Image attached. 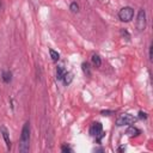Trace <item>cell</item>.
Here are the masks:
<instances>
[{"label":"cell","mask_w":153,"mask_h":153,"mask_svg":"<svg viewBox=\"0 0 153 153\" xmlns=\"http://www.w3.org/2000/svg\"><path fill=\"white\" fill-rule=\"evenodd\" d=\"M122 151H126V147H124V146H121V147H118V152H122Z\"/></svg>","instance_id":"obj_21"},{"label":"cell","mask_w":153,"mask_h":153,"mask_svg":"<svg viewBox=\"0 0 153 153\" xmlns=\"http://www.w3.org/2000/svg\"><path fill=\"white\" fill-rule=\"evenodd\" d=\"M133 17H134V8L130 6H124L118 11V18L121 22L128 23L133 19Z\"/></svg>","instance_id":"obj_3"},{"label":"cell","mask_w":153,"mask_h":153,"mask_svg":"<svg viewBox=\"0 0 153 153\" xmlns=\"http://www.w3.org/2000/svg\"><path fill=\"white\" fill-rule=\"evenodd\" d=\"M126 134H127L128 136H130V137H134V136H139V135L141 134V130H140L139 128H136V127H134V126L130 124V126L127 128Z\"/></svg>","instance_id":"obj_7"},{"label":"cell","mask_w":153,"mask_h":153,"mask_svg":"<svg viewBox=\"0 0 153 153\" xmlns=\"http://www.w3.org/2000/svg\"><path fill=\"white\" fill-rule=\"evenodd\" d=\"M30 149V122L26 121L22 128L20 141H19V151L22 153H26Z\"/></svg>","instance_id":"obj_1"},{"label":"cell","mask_w":153,"mask_h":153,"mask_svg":"<svg viewBox=\"0 0 153 153\" xmlns=\"http://www.w3.org/2000/svg\"><path fill=\"white\" fill-rule=\"evenodd\" d=\"M81 68H82V72H84L85 75H87V76L91 75V67H90L88 62H82L81 63Z\"/></svg>","instance_id":"obj_12"},{"label":"cell","mask_w":153,"mask_h":153,"mask_svg":"<svg viewBox=\"0 0 153 153\" xmlns=\"http://www.w3.org/2000/svg\"><path fill=\"white\" fill-rule=\"evenodd\" d=\"M91 61H92L93 66H96V67H100L102 66V59H100V56L98 54H93L92 57H91Z\"/></svg>","instance_id":"obj_11"},{"label":"cell","mask_w":153,"mask_h":153,"mask_svg":"<svg viewBox=\"0 0 153 153\" xmlns=\"http://www.w3.org/2000/svg\"><path fill=\"white\" fill-rule=\"evenodd\" d=\"M121 36L123 38H126L127 41H130V35H129V32L126 29H121Z\"/></svg>","instance_id":"obj_15"},{"label":"cell","mask_w":153,"mask_h":153,"mask_svg":"<svg viewBox=\"0 0 153 153\" xmlns=\"http://www.w3.org/2000/svg\"><path fill=\"white\" fill-rule=\"evenodd\" d=\"M49 54H50V57H51L53 62H57L60 60V54L57 51H55L54 49H49Z\"/></svg>","instance_id":"obj_13"},{"label":"cell","mask_w":153,"mask_h":153,"mask_svg":"<svg viewBox=\"0 0 153 153\" xmlns=\"http://www.w3.org/2000/svg\"><path fill=\"white\" fill-rule=\"evenodd\" d=\"M146 11L143 8H140L139 10V13H137V19H136V29L139 31H143L146 29Z\"/></svg>","instance_id":"obj_5"},{"label":"cell","mask_w":153,"mask_h":153,"mask_svg":"<svg viewBox=\"0 0 153 153\" xmlns=\"http://www.w3.org/2000/svg\"><path fill=\"white\" fill-rule=\"evenodd\" d=\"M0 133L5 140V143H6V147L7 149L10 151L11 147H12V142H11V139H10V133H8V129L5 127V126H0Z\"/></svg>","instance_id":"obj_6"},{"label":"cell","mask_w":153,"mask_h":153,"mask_svg":"<svg viewBox=\"0 0 153 153\" xmlns=\"http://www.w3.org/2000/svg\"><path fill=\"white\" fill-rule=\"evenodd\" d=\"M61 151H62L63 153H67V152L71 153V152H73V149H72L68 145H62V146H61Z\"/></svg>","instance_id":"obj_16"},{"label":"cell","mask_w":153,"mask_h":153,"mask_svg":"<svg viewBox=\"0 0 153 153\" xmlns=\"http://www.w3.org/2000/svg\"><path fill=\"white\" fill-rule=\"evenodd\" d=\"M90 135L96 137V140L98 142H100L102 137L104 136V131H103V126L100 122H93L90 127Z\"/></svg>","instance_id":"obj_2"},{"label":"cell","mask_w":153,"mask_h":153,"mask_svg":"<svg viewBox=\"0 0 153 153\" xmlns=\"http://www.w3.org/2000/svg\"><path fill=\"white\" fill-rule=\"evenodd\" d=\"M104 151V148H102V147H99V148H94V152H103Z\"/></svg>","instance_id":"obj_20"},{"label":"cell","mask_w":153,"mask_h":153,"mask_svg":"<svg viewBox=\"0 0 153 153\" xmlns=\"http://www.w3.org/2000/svg\"><path fill=\"white\" fill-rule=\"evenodd\" d=\"M100 114H102V115H104V116H110V115H112V114H114V111H111V110H102V111H100Z\"/></svg>","instance_id":"obj_18"},{"label":"cell","mask_w":153,"mask_h":153,"mask_svg":"<svg viewBox=\"0 0 153 153\" xmlns=\"http://www.w3.org/2000/svg\"><path fill=\"white\" fill-rule=\"evenodd\" d=\"M136 120H137V118H136L135 116L130 115V114H122V115H120V116L117 117V120H116V126H117V127L130 126V124L135 123Z\"/></svg>","instance_id":"obj_4"},{"label":"cell","mask_w":153,"mask_h":153,"mask_svg":"<svg viewBox=\"0 0 153 153\" xmlns=\"http://www.w3.org/2000/svg\"><path fill=\"white\" fill-rule=\"evenodd\" d=\"M139 118L141 120H147V114L145 111H139Z\"/></svg>","instance_id":"obj_19"},{"label":"cell","mask_w":153,"mask_h":153,"mask_svg":"<svg viewBox=\"0 0 153 153\" xmlns=\"http://www.w3.org/2000/svg\"><path fill=\"white\" fill-rule=\"evenodd\" d=\"M72 80H73V73H72V72H66L65 75H63V78H62L63 84H65L66 86H68V85L72 82Z\"/></svg>","instance_id":"obj_10"},{"label":"cell","mask_w":153,"mask_h":153,"mask_svg":"<svg viewBox=\"0 0 153 153\" xmlns=\"http://www.w3.org/2000/svg\"><path fill=\"white\" fill-rule=\"evenodd\" d=\"M66 72L67 71H66V68H65L63 65L57 66V68H56V79L57 80H62V78H63V75H65Z\"/></svg>","instance_id":"obj_9"},{"label":"cell","mask_w":153,"mask_h":153,"mask_svg":"<svg viewBox=\"0 0 153 153\" xmlns=\"http://www.w3.org/2000/svg\"><path fill=\"white\" fill-rule=\"evenodd\" d=\"M69 10H71V12L76 13V12H79V5L74 1V2H72V4L69 5Z\"/></svg>","instance_id":"obj_14"},{"label":"cell","mask_w":153,"mask_h":153,"mask_svg":"<svg viewBox=\"0 0 153 153\" xmlns=\"http://www.w3.org/2000/svg\"><path fill=\"white\" fill-rule=\"evenodd\" d=\"M1 79H2V81L5 84H10L12 81V72H10V71H2Z\"/></svg>","instance_id":"obj_8"},{"label":"cell","mask_w":153,"mask_h":153,"mask_svg":"<svg viewBox=\"0 0 153 153\" xmlns=\"http://www.w3.org/2000/svg\"><path fill=\"white\" fill-rule=\"evenodd\" d=\"M153 45L152 44H149V49H148V59H149V61H152V59H153Z\"/></svg>","instance_id":"obj_17"}]
</instances>
